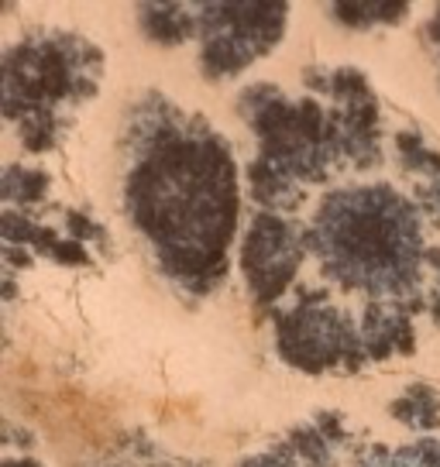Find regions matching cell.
<instances>
[{"label": "cell", "instance_id": "6", "mask_svg": "<svg viewBox=\"0 0 440 467\" xmlns=\"http://www.w3.org/2000/svg\"><path fill=\"white\" fill-rule=\"evenodd\" d=\"M303 262V241L276 213H258L245 244V275L258 299H276Z\"/></svg>", "mask_w": 440, "mask_h": 467}, {"label": "cell", "instance_id": "14", "mask_svg": "<svg viewBox=\"0 0 440 467\" xmlns=\"http://www.w3.org/2000/svg\"><path fill=\"white\" fill-rule=\"evenodd\" d=\"M430 35H434V42H437V48H440V11H437V21H434V28H430Z\"/></svg>", "mask_w": 440, "mask_h": 467}, {"label": "cell", "instance_id": "8", "mask_svg": "<svg viewBox=\"0 0 440 467\" xmlns=\"http://www.w3.org/2000/svg\"><path fill=\"white\" fill-rule=\"evenodd\" d=\"M393 416H399L403 423L416 426V430H437L440 423V399L430 389L416 385L406 399H399L393 406Z\"/></svg>", "mask_w": 440, "mask_h": 467}, {"label": "cell", "instance_id": "9", "mask_svg": "<svg viewBox=\"0 0 440 467\" xmlns=\"http://www.w3.org/2000/svg\"><path fill=\"white\" fill-rule=\"evenodd\" d=\"M365 467H440V440H420L403 451L379 453Z\"/></svg>", "mask_w": 440, "mask_h": 467}, {"label": "cell", "instance_id": "11", "mask_svg": "<svg viewBox=\"0 0 440 467\" xmlns=\"http://www.w3.org/2000/svg\"><path fill=\"white\" fill-rule=\"evenodd\" d=\"M241 467H296V464L286 451H276V453H258V457H248Z\"/></svg>", "mask_w": 440, "mask_h": 467}, {"label": "cell", "instance_id": "5", "mask_svg": "<svg viewBox=\"0 0 440 467\" xmlns=\"http://www.w3.org/2000/svg\"><path fill=\"white\" fill-rule=\"evenodd\" d=\"M217 17H206L210 38L204 45V69L210 76H235L251 58L272 48L286 25V7L276 4H224L210 7Z\"/></svg>", "mask_w": 440, "mask_h": 467}, {"label": "cell", "instance_id": "7", "mask_svg": "<svg viewBox=\"0 0 440 467\" xmlns=\"http://www.w3.org/2000/svg\"><path fill=\"white\" fill-rule=\"evenodd\" d=\"M141 25L162 45H176L193 35V17H183L176 7H141Z\"/></svg>", "mask_w": 440, "mask_h": 467}, {"label": "cell", "instance_id": "1", "mask_svg": "<svg viewBox=\"0 0 440 467\" xmlns=\"http://www.w3.org/2000/svg\"><path fill=\"white\" fill-rule=\"evenodd\" d=\"M134 223L159 248L162 268L186 285L224 275L235 234L237 190L227 145L186 120L159 124L128 182Z\"/></svg>", "mask_w": 440, "mask_h": 467}, {"label": "cell", "instance_id": "2", "mask_svg": "<svg viewBox=\"0 0 440 467\" xmlns=\"http://www.w3.org/2000/svg\"><path fill=\"white\" fill-rule=\"evenodd\" d=\"M309 244L320 251L327 275L348 289L385 296L416 285V206L389 186H361L327 196Z\"/></svg>", "mask_w": 440, "mask_h": 467}, {"label": "cell", "instance_id": "3", "mask_svg": "<svg viewBox=\"0 0 440 467\" xmlns=\"http://www.w3.org/2000/svg\"><path fill=\"white\" fill-rule=\"evenodd\" d=\"M320 303V292L307 296L296 313H286L276 320L282 358L293 368L309 371V375H320V371L338 365H344L348 371L361 368L365 344L358 340V330L344 313L327 309Z\"/></svg>", "mask_w": 440, "mask_h": 467}, {"label": "cell", "instance_id": "4", "mask_svg": "<svg viewBox=\"0 0 440 467\" xmlns=\"http://www.w3.org/2000/svg\"><path fill=\"white\" fill-rule=\"evenodd\" d=\"M76 73H87V69H79V52H69L66 45L25 42L11 48L7 52V117L17 114V107L25 103L28 107V117H25L28 131L38 128L35 120H42V131L52 138L48 107L73 97L79 89Z\"/></svg>", "mask_w": 440, "mask_h": 467}, {"label": "cell", "instance_id": "13", "mask_svg": "<svg viewBox=\"0 0 440 467\" xmlns=\"http://www.w3.org/2000/svg\"><path fill=\"white\" fill-rule=\"evenodd\" d=\"M4 467H38V464H35L31 457H25V461H7V464H4Z\"/></svg>", "mask_w": 440, "mask_h": 467}, {"label": "cell", "instance_id": "12", "mask_svg": "<svg viewBox=\"0 0 440 467\" xmlns=\"http://www.w3.org/2000/svg\"><path fill=\"white\" fill-rule=\"evenodd\" d=\"M420 196H424V206L430 210V213H434V220L440 223V179L434 182V186H426Z\"/></svg>", "mask_w": 440, "mask_h": 467}, {"label": "cell", "instance_id": "10", "mask_svg": "<svg viewBox=\"0 0 440 467\" xmlns=\"http://www.w3.org/2000/svg\"><path fill=\"white\" fill-rule=\"evenodd\" d=\"M293 443L307 467H334V453H330V447H327V440H323L320 430L299 426V430L293 433Z\"/></svg>", "mask_w": 440, "mask_h": 467}]
</instances>
